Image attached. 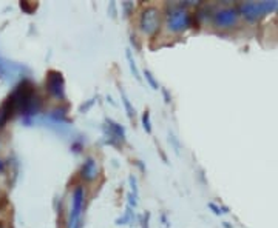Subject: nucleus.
Masks as SVG:
<instances>
[{
  "instance_id": "f257e3e1",
  "label": "nucleus",
  "mask_w": 278,
  "mask_h": 228,
  "mask_svg": "<svg viewBox=\"0 0 278 228\" xmlns=\"http://www.w3.org/2000/svg\"><path fill=\"white\" fill-rule=\"evenodd\" d=\"M165 22H167V28H169V31L181 33L189 26L190 17H189V13L185 11V9L179 8V6H173L172 9H169V13H167Z\"/></svg>"
},
{
  "instance_id": "f03ea898",
  "label": "nucleus",
  "mask_w": 278,
  "mask_h": 228,
  "mask_svg": "<svg viewBox=\"0 0 278 228\" xmlns=\"http://www.w3.org/2000/svg\"><path fill=\"white\" fill-rule=\"evenodd\" d=\"M159 11L155 6H147L142 9L141 17H139V25H141V30L145 34H155L159 28Z\"/></svg>"
},
{
  "instance_id": "6e6552de",
  "label": "nucleus",
  "mask_w": 278,
  "mask_h": 228,
  "mask_svg": "<svg viewBox=\"0 0 278 228\" xmlns=\"http://www.w3.org/2000/svg\"><path fill=\"white\" fill-rule=\"evenodd\" d=\"M3 168H5V165H3L2 160H0V173H2V171H3Z\"/></svg>"
},
{
  "instance_id": "20e7f679",
  "label": "nucleus",
  "mask_w": 278,
  "mask_h": 228,
  "mask_svg": "<svg viewBox=\"0 0 278 228\" xmlns=\"http://www.w3.org/2000/svg\"><path fill=\"white\" fill-rule=\"evenodd\" d=\"M46 90L51 94V96L58 97V99H63L65 94V83H63V77L59 71H50L48 76H46Z\"/></svg>"
},
{
  "instance_id": "423d86ee",
  "label": "nucleus",
  "mask_w": 278,
  "mask_h": 228,
  "mask_svg": "<svg viewBox=\"0 0 278 228\" xmlns=\"http://www.w3.org/2000/svg\"><path fill=\"white\" fill-rule=\"evenodd\" d=\"M234 19H235V16L232 11H221L217 16V22L219 25H229V23L234 22Z\"/></svg>"
},
{
  "instance_id": "0eeeda50",
  "label": "nucleus",
  "mask_w": 278,
  "mask_h": 228,
  "mask_svg": "<svg viewBox=\"0 0 278 228\" xmlns=\"http://www.w3.org/2000/svg\"><path fill=\"white\" fill-rule=\"evenodd\" d=\"M144 128H147V131H150V125H148V114H144Z\"/></svg>"
},
{
  "instance_id": "39448f33",
  "label": "nucleus",
  "mask_w": 278,
  "mask_h": 228,
  "mask_svg": "<svg viewBox=\"0 0 278 228\" xmlns=\"http://www.w3.org/2000/svg\"><path fill=\"white\" fill-rule=\"evenodd\" d=\"M99 174V167H98V162L95 159L88 157L85 162H83L82 168H80V176L88 180V182H91V180H95Z\"/></svg>"
},
{
  "instance_id": "7ed1b4c3",
  "label": "nucleus",
  "mask_w": 278,
  "mask_h": 228,
  "mask_svg": "<svg viewBox=\"0 0 278 228\" xmlns=\"http://www.w3.org/2000/svg\"><path fill=\"white\" fill-rule=\"evenodd\" d=\"M83 188L78 185L74 188L73 196H71V208H70V217H68V228H76L80 219V214L83 210Z\"/></svg>"
}]
</instances>
